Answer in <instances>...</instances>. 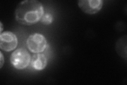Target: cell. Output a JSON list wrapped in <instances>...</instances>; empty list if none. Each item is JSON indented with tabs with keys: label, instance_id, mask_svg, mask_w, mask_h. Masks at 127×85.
<instances>
[{
	"label": "cell",
	"instance_id": "obj_6",
	"mask_svg": "<svg viewBox=\"0 0 127 85\" xmlns=\"http://www.w3.org/2000/svg\"><path fill=\"white\" fill-rule=\"evenodd\" d=\"M30 63L32 67L34 69L42 70L47 65V59L44 54L36 53L31 58Z\"/></svg>",
	"mask_w": 127,
	"mask_h": 85
},
{
	"label": "cell",
	"instance_id": "obj_1",
	"mask_svg": "<svg viewBox=\"0 0 127 85\" xmlns=\"http://www.w3.org/2000/svg\"><path fill=\"white\" fill-rule=\"evenodd\" d=\"M44 14L42 4L36 0H26L18 5L15 12L17 21L23 25L31 26L41 20Z\"/></svg>",
	"mask_w": 127,
	"mask_h": 85
},
{
	"label": "cell",
	"instance_id": "obj_3",
	"mask_svg": "<svg viewBox=\"0 0 127 85\" xmlns=\"http://www.w3.org/2000/svg\"><path fill=\"white\" fill-rule=\"evenodd\" d=\"M27 46L29 50L34 53H40L47 47V40L44 36L35 33L30 35L27 40Z\"/></svg>",
	"mask_w": 127,
	"mask_h": 85
},
{
	"label": "cell",
	"instance_id": "obj_5",
	"mask_svg": "<svg viewBox=\"0 0 127 85\" xmlns=\"http://www.w3.org/2000/svg\"><path fill=\"white\" fill-rule=\"evenodd\" d=\"M102 0H80L78 1V6L84 12L93 14L97 13L103 6Z\"/></svg>",
	"mask_w": 127,
	"mask_h": 85
},
{
	"label": "cell",
	"instance_id": "obj_4",
	"mask_svg": "<svg viewBox=\"0 0 127 85\" xmlns=\"http://www.w3.org/2000/svg\"><path fill=\"white\" fill-rule=\"evenodd\" d=\"M18 45V38L16 35L11 31H4L0 35L1 49L10 52L14 50Z\"/></svg>",
	"mask_w": 127,
	"mask_h": 85
},
{
	"label": "cell",
	"instance_id": "obj_8",
	"mask_svg": "<svg viewBox=\"0 0 127 85\" xmlns=\"http://www.w3.org/2000/svg\"><path fill=\"white\" fill-rule=\"evenodd\" d=\"M41 22L45 25H49L53 21V14L50 13H44L41 19Z\"/></svg>",
	"mask_w": 127,
	"mask_h": 85
},
{
	"label": "cell",
	"instance_id": "obj_9",
	"mask_svg": "<svg viewBox=\"0 0 127 85\" xmlns=\"http://www.w3.org/2000/svg\"><path fill=\"white\" fill-rule=\"evenodd\" d=\"M0 54H1V59H0V68H2L4 63V60L3 56L2 54V53L1 52L0 53Z\"/></svg>",
	"mask_w": 127,
	"mask_h": 85
},
{
	"label": "cell",
	"instance_id": "obj_10",
	"mask_svg": "<svg viewBox=\"0 0 127 85\" xmlns=\"http://www.w3.org/2000/svg\"><path fill=\"white\" fill-rule=\"evenodd\" d=\"M0 27H1V29H0V33H2V30H3V25H2V23L1 22H0Z\"/></svg>",
	"mask_w": 127,
	"mask_h": 85
},
{
	"label": "cell",
	"instance_id": "obj_7",
	"mask_svg": "<svg viewBox=\"0 0 127 85\" xmlns=\"http://www.w3.org/2000/svg\"><path fill=\"white\" fill-rule=\"evenodd\" d=\"M127 37L125 35L119 38L116 43V50L118 54L121 57L127 59Z\"/></svg>",
	"mask_w": 127,
	"mask_h": 85
},
{
	"label": "cell",
	"instance_id": "obj_2",
	"mask_svg": "<svg viewBox=\"0 0 127 85\" xmlns=\"http://www.w3.org/2000/svg\"><path fill=\"white\" fill-rule=\"evenodd\" d=\"M10 61L15 68L23 69L28 66L31 61V56L25 48H20L12 53Z\"/></svg>",
	"mask_w": 127,
	"mask_h": 85
}]
</instances>
